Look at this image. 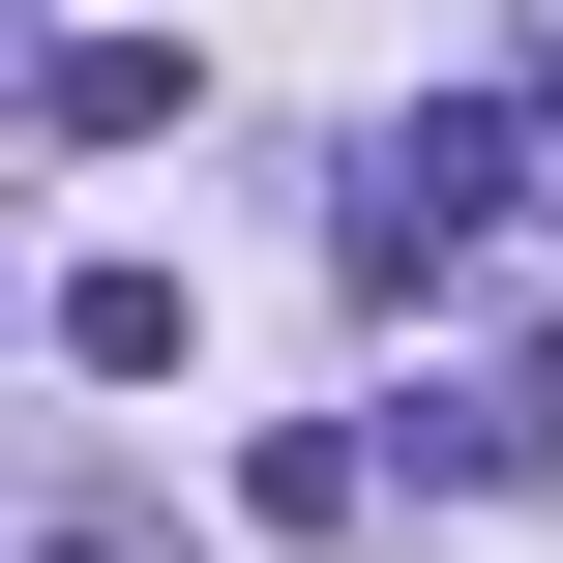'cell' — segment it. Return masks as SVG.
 Here are the masks:
<instances>
[{
    "label": "cell",
    "mask_w": 563,
    "mask_h": 563,
    "mask_svg": "<svg viewBox=\"0 0 563 563\" xmlns=\"http://www.w3.org/2000/svg\"><path fill=\"white\" fill-rule=\"evenodd\" d=\"M416 475H475V505H534V475H563V356H534V327L416 386Z\"/></svg>",
    "instance_id": "7a4b0ae2"
},
{
    "label": "cell",
    "mask_w": 563,
    "mask_h": 563,
    "mask_svg": "<svg viewBox=\"0 0 563 563\" xmlns=\"http://www.w3.org/2000/svg\"><path fill=\"white\" fill-rule=\"evenodd\" d=\"M534 178H563V119H534Z\"/></svg>",
    "instance_id": "277c9868"
},
{
    "label": "cell",
    "mask_w": 563,
    "mask_h": 563,
    "mask_svg": "<svg viewBox=\"0 0 563 563\" xmlns=\"http://www.w3.org/2000/svg\"><path fill=\"white\" fill-rule=\"evenodd\" d=\"M505 208H534V119H386V148H356V208H327V238H356V297H416V267H475V238H505Z\"/></svg>",
    "instance_id": "6da1fadb"
},
{
    "label": "cell",
    "mask_w": 563,
    "mask_h": 563,
    "mask_svg": "<svg viewBox=\"0 0 563 563\" xmlns=\"http://www.w3.org/2000/svg\"><path fill=\"white\" fill-rule=\"evenodd\" d=\"M59 356L89 386H178V267H59Z\"/></svg>",
    "instance_id": "3957f363"
}]
</instances>
